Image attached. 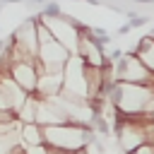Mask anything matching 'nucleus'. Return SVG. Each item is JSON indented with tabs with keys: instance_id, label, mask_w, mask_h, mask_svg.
I'll return each mask as SVG.
<instances>
[{
	"instance_id": "f257e3e1",
	"label": "nucleus",
	"mask_w": 154,
	"mask_h": 154,
	"mask_svg": "<svg viewBox=\"0 0 154 154\" xmlns=\"http://www.w3.org/2000/svg\"><path fill=\"white\" fill-rule=\"evenodd\" d=\"M106 99L113 103L118 118L130 120H154V87L111 82Z\"/></svg>"
},
{
	"instance_id": "f03ea898",
	"label": "nucleus",
	"mask_w": 154,
	"mask_h": 154,
	"mask_svg": "<svg viewBox=\"0 0 154 154\" xmlns=\"http://www.w3.org/2000/svg\"><path fill=\"white\" fill-rule=\"evenodd\" d=\"M46 135V147L55 149V152H84L91 147L94 140V130L89 125H77V123H67V125H55V128H43Z\"/></svg>"
},
{
	"instance_id": "7ed1b4c3",
	"label": "nucleus",
	"mask_w": 154,
	"mask_h": 154,
	"mask_svg": "<svg viewBox=\"0 0 154 154\" xmlns=\"http://www.w3.org/2000/svg\"><path fill=\"white\" fill-rule=\"evenodd\" d=\"M116 82H125V84H142V87H154V75L137 60V55L132 51H125V55L111 65Z\"/></svg>"
},
{
	"instance_id": "20e7f679",
	"label": "nucleus",
	"mask_w": 154,
	"mask_h": 154,
	"mask_svg": "<svg viewBox=\"0 0 154 154\" xmlns=\"http://www.w3.org/2000/svg\"><path fill=\"white\" fill-rule=\"evenodd\" d=\"M87 67H108V55L103 51V46L91 36V29L82 24V36H79V43H77V53H75Z\"/></svg>"
},
{
	"instance_id": "39448f33",
	"label": "nucleus",
	"mask_w": 154,
	"mask_h": 154,
	"mask_svg": "<svg viewBox=\"0 0 154 154\" xmlns=\"http://www.w3.org/2000/svg\"><path fill=\"white\" fill-rule=\"evenodd\" d=\"M31 94H26L12 77H10V72H2L0 75V111H7V113H19L22 111V106L26 103V99H29Z\"/></svg>"
},
{
	"instance_id": "423d86ee",
	"label": "nucleus",
	"mask_w": 154,
	"mask_h": 154,
	"mask_svg": "<svg viewBox=\"0 0 154 154\" xmlns=\"http://www.w3.org/2000/svg\"><path fill=\"white\" fill-rule=\"evenodd\" d=\"M36 123L41 128H55V125H67L70 123V116H67L65 103L60 101V96H55V99H38Z\"/></svg>"
},
{
	"instance_id": "0eeeda50",
	"label": "nucleus",
	"mask_w": 154,
	"mask_h": 154,
	"mask_svg": "<svg viewBox=\"0 0 154 154\" xmlns=\"http://www.w3.org/2000/svg\"><path fill=\"white\" fill-rule=\"evenodd\" d=\"M7 72H10V77L26 94H36V89H38V63L36 60H17V63H10Z\"/></svg>"
},
{
	"instance_id": "6e6552de",
	"label": "nucleus",
	"mask_w": 154,
	"mask_h": 154,
	"mask_svg": "<svg viewBox=\"0 0 154 154\" xmlns=\"http://www.w3.org/2000/svg\"><path fill=\"white\" fill-rule=\"evenodd\" d=\"M135 55H137V60L154 75V38H149L147 34L144 36H140L137 41H135V46L130 48Z\"/></svg>"
},
{
	"instance_id": "1a4fd4ad",
	"label": "nucleus",
	"mask_w": 154,
	"mask_h": 154,
	"mask_svg": "<svg viewBox=\"0 0 154 154\" xmlns=\"http://www.w3.org/2000/svg\"><path fill=\"white\" fill-rule=\"evenodd\" d=\"M22 144H24V147H43V144H46L43 128H41L38 123H26V125H22Z\"/></svg>"
},
{
	"instance_id": "9d476101",
	"label": "nucleus",
	"mask_w": 154,
	"mask_h": 154,
	"mask_svg": "<svg viewBox=\"0 0 154 154\" xmlns=\"http://www.w3.org/2000/svg\"><path fill=\"white\" fill-rule=\"evenodd\" d=\"M149 24V17L147 14H135V12H128V26L135 29V26H144Z\"/></svg>"
},
{
	"instance_id": "9b49d317",
	"label": "nucleus",
	"mask_w": 154,
	"mask_h": 154,
	"mask_svg": "<svg viewBox=\"0 0 154 154\" xmlns=\"http://www.w3.org/2000/svg\"><path fill=\"white\" fill-rule=\"evenodd\" d=\"M132 154H154V142H147V144H142V147H137Z\"/></svg>"
},
{
	"instance_id": "f8f14e48",
	"label": "nucleus",
	"mask_w": 154,
	"mask_h": 154,
	"mask_svg": "<svg viewBox=\"0 0 154 154\" xmlns=\"http://www.w3.org/2000/svg\"><path fill=\"white\" fill-rule=\"evenodd\" d=\"M128 31H130V26H128V24H125V26H120V29H118V34H120V36H125V34H128Z\"/></svg>"
},
{
	"instance_id": "ddd939ff",
	"label": "nucleus",
	"mask_w": 154,
	"mask_h": 154,
	"mask_svg": "<svg viewBox=\"0 0 154 154\" xmlns=\"http://www.w3.org/2000/svg\"><path fill=\"white\" fill-rule=\"evenodd\" d=\"M135 2H140V5H154V0H135Z\"/></svg>"
},
{
	"instance_id": "4468645a",
	"label": "nucleus",
	"mask_w": 154,
	"mask_h": 154,
	"mask_svg": "<svg viewBox=\"0 0 154 154\" xmlns=\"http://www.w3.org/2000/svg\"><path fill=\"white\" fill-rule=\"evenodd\" d=\"M147 36H149V38H154V26L149 29V34H147Z\"/></svg>"
},
{
	"instance_id": "2eb2a0df",
	"label": "nucleus",
	"mask_w": 154,
	"mask_h": 154,
	"mask_svg": "<svg viewBox=\"0 0 154 154\" xmlns=\"http://www.w3.org/2000/svg\"><path fill=\"white\" fill-rule=\"evenodd\" d=\"M75 2H87V0H75Z\"/></svg>"
}]
</instances>
